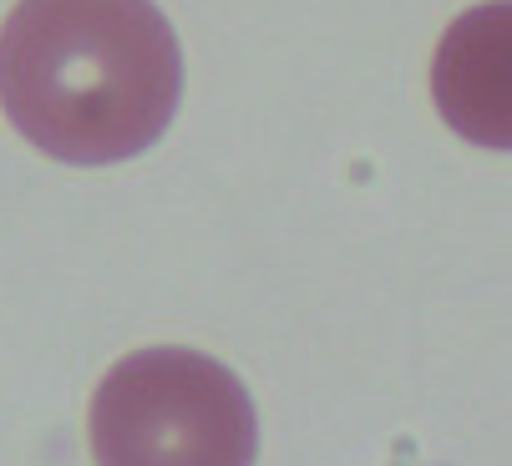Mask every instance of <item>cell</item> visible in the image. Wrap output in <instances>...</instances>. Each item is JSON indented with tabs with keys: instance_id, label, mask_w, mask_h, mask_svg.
I'll return each mask as SVG.
<instances>
[{
	"instance_id": "6da1fadb",
	"label": "cell",
	"mask_w": 512,
	"mask_h": 466,
	"mask_svg": "<svg viewBox=\"0 0 512 466\" xmlns=\"http://www.w3.org/2000/svg\"><path fill=\"white\" fill-rule=\"evenodd\" d=\"M183 97V51L153 0H21L0 26V112L56 163L148 152Z\"/></svg>"
},
{
	"instance_id": "7a4b0ae2",
	"label": "cell",
	"mask_w": 512,
	"mask_h": 466,
	"mask_svg": "<svg viewBox=\"0 0 512 466\" xmlns=\"http://www.w3.org/2000/svg\"><path fill=\"white\" fill-rule=\"evenodd\" d=\"M97 466H254L259 421L244 380L198 350H137L92 396Z\"/></svg>"
},
{
	"instance_id": "3957f363",
	"label": "cell",
	"mask_w": 512,
	"mask_h": 466,
	"mask_svg": "<svg viewBox=\"0 0 512 466\" xmlns=\"http://www.w3.org/2000/svg\"><path fill=\"white\" fill-rule=\"evenodd\" d=\"M442 122L492 152H512V0H487L457 16L431 61Z\"/></svg>"
}]
</instances>
